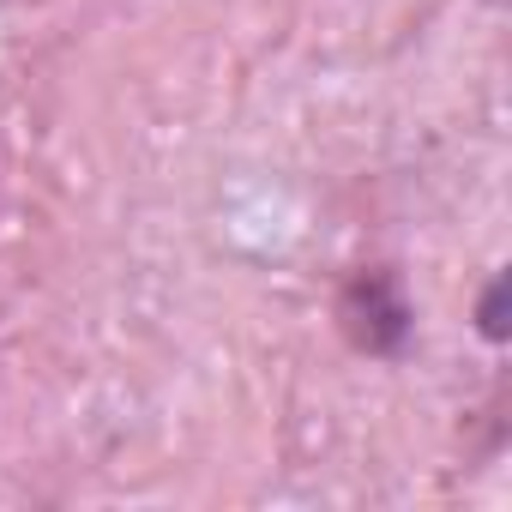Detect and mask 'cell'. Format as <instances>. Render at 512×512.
Instances as JSON below:
<instances>
[{
    "instance_id": "6da1fadb",
    "label": "cell",
    "mask_w": 512,
    "mask_h": 512,
    "mask_svg": "<svg viewBox=\"0 0 512 512\" xmlns=\"http://www.w3.org/2000/svg\"><path fill=\"white\" fill-rule=\"evenodd\" d=\"M332 320L356 356L398 362L416 338V302H410L404 272L398 266H356L332 296Z\"/></svg>"
},
{
    "instance_id": "7a4b0ae2",
    "label": "cell",
    "mask_w": 512,
    "mask_h": 512,
    "mask_svg": "<svg viewBox=\"0 0 512 512\" xmlns=\"http://www.w3.org/2000/svg\"><path fill=\"white\" fill-rule=\"evenodd\" d=\"M476 314H482V338H488V344H506V278H500V272L488 278Z\"/></svg>"
}]
</instances>
